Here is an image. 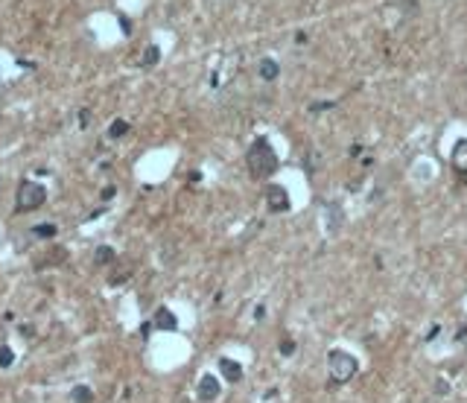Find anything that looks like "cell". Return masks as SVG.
Segmentation results:
<instances>
[{"mask_svg":"<svg viewBox=\"0 0 467 403\" xmlns=\"http://www.w3.org/2000/svg\"><path fill=\"white\" fill-rule=\"evenodd\" d=\"M263 196H266V207H269L272 214H283V211H289L286 187H280V184H269Z\"/></svg>","mask_w":467,"mask_h":403,"instance_id":"cell-4","label":"cell"},{"mask_svg":"<svg viewBox=\"0 0 467 403\" xmlns=\"http://www.w3.org/2000/svg\"><path fill=\"white\" fill-rule=\"evenodd\" d=\"M64 260H67V251H64V249H53L47 257L38 260V269H44V266H62Z\"/></svg>","mask_w":467,"mask_h":403,"instance_id":"cell-10","label":"cell"},{"mask_svg":"<svg viewBox=\"0 0 467 403\" xmlns=\"http://www.w3.org/2000/svg\"><path fill=\"white\" fill-rule=\"evenodd\" d=\"M152 324L155 327H158V330H175V327H178V319H175V313H172V310H167V307H158V310H155V319H152Z\"/></svg>","mask_w":467,"mask_h":403,"instance_id":"cell-7","label":"cell"},{"mask_svg":"<svg viewBox=\"0 0 467 403\" xmlns=\"http://www.w3.org/2000/svg\"><path fill=\"white\" fill-rule=\"evenodd\" d=\"M280 354H283V357H292V354H295V342L283 339V342H280Z\"/></svg>","mask_w":467,"mask_h":403,"instance_id":"cell-17","label":"cell"},{"mask_svg":"<svg viewBox=\"0 0 467 403\" xmlns=\"http://www.w3.org/2000/svg\"><path fill=\"white\" fill-rule=\"evenodd\" d=\"M32 234H35V237H41V240H53L56 234H59V228H56L53 222H41V225H35V228H32Z\"/></svg>","mask_w":467,"mask_h":403,"instance_id":"cell-14","label":"cell"},{"mask_svg":"<svg viewBox=\"0 0 467 403\" xmlns=\"http://www.w3.org/2000/svg\"><path fill=\"white\" fill-rule=\"evenodd\" d=\"M435 392H438V394H450V386L444 383V380H438V383H435Z\"/></svg>","mask_w":467,"mask_h":403,"instance_id":"cell-21","label":"cell"},{"mask_svg":"<svg viewBox=\"0 0 467 403\" xmlns=\"http://www.w3.org/2000/svg\"><path fill=\"white\" fill-rule=\"evenodd\" d=\"M12 362H15V351L3 345V348H0V368H9Z\"/></svg>","mask_w":467,"mask_h":403,"instance_id":"cell-16","label":"cell"},{"mask_svg":"<svg viewBox=\"0 0 467 403\" xmlns=\"http://www.w3.org/2000/svg\"><path fill=\"white\" fill-rule=\"evenodd\" d=\"M44 202H47V190L38 181H21L18 184V202H15L18 211H35Z\"/></svg>","mask_w":467,"mask_h":403,"instance_id":"cell-3","label":"cell"},{"mask_svg":"<svg viewBox=\"0 0 467 403\" xmlns=\"http://www.w3.org/2000/svg\"><path fill=\"white\" fill-rule=\"evenodd\" d=\"M450 164H453V170H456L461 179H467V137L456 141L453 152H450Z\"/></svg>","mask_w":467,"mask_h":403,"instance_id":"cell-6","label":"cell"},{"mask_svg":"<svg viewBox=\"0 0 467 403\" xmlns=\"http://www.w3.org/2000/svg\"><path fill=\"white\" fill-rule=\"evenodd\" d=\"M114 196H117V187H105V190H102V202H111Z\"/></svg>","mask_w":467,"mask_h":403,"instance_id":"cell-20","label":"cell"},{"mask_svg":"<svg viewBox=\"0 0 467 403\" xmlns=\"http://www.w3.org/2000/svg\"><path fill=\"white\" fill-rule=\"evenodd\" d=\"M219 380H216L213 374H202V380H199V386H196V394H199V400L202 403H213L216 397H219Z\"/></svg>","mask_w":467,"mask_h":403,"instance_id":"cell-5","label":"cell"},{"mask_svg":"<svg viewBox=\"0 0 467 403\" xmlns=\"http://www.w3.org/2000/svg\"><path fill=\"white\" fill-rule=\"evenodd\" d=\"M219 374H222L228 383H240V380H243V365L228 359V357H222L219 359Z\"/></svg>","mask_w":467,"mask_h":403,"instance_id":"cell-8","label":"cell"},{"mask_svg":"<svg viewBox=\"0 0 467 403\" xmlns=\"http://www.w3.org/2000/svg\"><path fill=\"white\" fill-rule=\"evenodd\" d=\"M114 260H117V251L111 249V246H99V249L94 251V263H97V266H111Z\"/></svg>","mask_w":467,"mask_h":403,"instance_id":"cell-9","label":"cell"},{"mask_svg":"<svg viewBox=\"0 0 467 403\" xmlns=\"http://www.w3.org/2000/svg\"><path fill=\"white\" fill-rule=\"evenodd\" d=\"M152 327H155V324H152V322H146V324H143V327H140V333H143V339H146V336H149V330H152Z\"/></svg>","mask_w":467,"mask_h":403,"instance_id":"cell-25","label":"cell"},{"mask_svg":"<svg viewBox=\"0 0 467 403\" xmlns=\"http://www.w3.org/2000/svg\"><path fill=\"white\" fill-rule=\"evenodd\" d=\"M21 336H27V339H32V336H35V330H32L29 324H21Z\"/></svg>","mask_w":467,"mask_h":403,"instance_id":"cell-22","label":"cell"},{"mask_svg":"<svg viewBox=\"0 0 467 403\" xmlns=\"http://www.w3.org/2000/svg\"><path fill=\"white\" fill-rule=\"evenodd\" d=\"M79 126H82V129H88V126H91V111H88V108H82V111H79Z\"/></svg>","mask_w":467,"mask_h":403,"instance_id":"cell-19","label":"cell"},{"mask_svg":"<svg viewBox=\"0 0 467 403\" xmlns=\"http://www.w3.org/2000/svg\"><path fill=\"white\" fill-rule=\"evenodd\" d=\"M245 164H248V170H252L254 179H266V176H272V172L278 170V155H275L269 141L260 137V141L252 144V149L245 155Z\"/></svg>","mask_w":467,"mask_h":403,"instance_id":"cell-1","label":"cell"},{"mask_svg":"<svg viewBox=\"0 0 467 403\" xmlns=\"http://www.w3.org/2000/svg\"><path fill=\"white\" fill-rule=\"evenodd\" d=\"M438 333H441V327H438V324H435V327H432V330L426 333V342H432V339H435V336H438Z\"/></svg>","mask_w":467,"mask_h":403,"instance_id":"cell-24","label":"cell"},{"mask_svg":"<svg viewBox=\"0 0 467 403\" xmlns=\"http://www.w3.org/2000/svg\"><path fill=\"white\" fill-rule=\"evenodd\" d=\"M260 76L266 82H275L280 76V67H278V62H275V59H263L260 62Z\"/></svg>","mask_w":467,"mask_h":403,"instance_id":"cell-11","label":"cell"},{"mask_svg":"<svg viewBox=\"0 0 467 403\" xmlns=\"http://www.w3.org/2000/svg\"><path fill=\"white\" fill-rule=\"evenodd\" d=\"M126 132H129V123H126V120H114V123L108 126V137H111V141H120Z\"/></svg>","mask_w":467,"mask_h":403,"instance_id":"cell-15","label":"cell"},{"mask_svg":"<svg viewBox=\"0 0 467 403\" xmlns=\"http://www.w3.org/2000/svg\"><path fill=\"white\" fill-rule=\"evenodd\" d=\"M263 316H266V307L257 304V307H254V319H263Z\"/></svg>","mask_w":467,"mask_h":403,"instance_id":"cell-23","label":"cell"},{"mask_svg":"<svg viewBox=\"0 0 467 403\" xmlns=\"http://www.w3.org/2000/svg\"><path fill=\"white\" fill-rule=\"evenodd\" d=\"M327 108H333V99H327V102H313V106H310V111H313V114H318V111H327Z\"/></svg>","mask_w":467,"mask_h":403,"instance_id":"cell-18","label":"cell"},{"mask_svg":"<svg viewBox=\"0 0 467 403\" xmlns=\"http://www.w3.org/2000/svg\"><path fill=\"white\" fill-rule=\"evenodd\" d=\"M158 62H161V50H158V44H149L143 50V59H140V64H143V67H155Z\"/></svg>","mask_w":467,"mask_h":403,"instance_id":"cell-13","label":"cell"},{"mask_svg":"<svg viewBox=\"0 0 467 403\" xmlns=\"http://www.w3.org/2000/svg\"><path fill=\"white\" fill-rule=\"evenodd\" d=\"M70 400L73 403H94V392L88 386H73L70 389Z\"/></svg>","mask_w":467,"mask_h":403,"instance_id":"cell-12","label":"cell"},{"mask_svg":"<svg viewBox=\"0 0 467 403\" xmlns=\"http://www.w3.org/2000/svg\"><path fill=\"white\" fill-rule=\"evenodd\" d=\"M327 368H330V380L333 383H348L350 377L356 374V357H350L348 351L342 348H333L327 354Z\"/></svg>","mask_w":467,"mask_h":403,"instance_id":"cell-2","label":"cell"}]
</instances>
